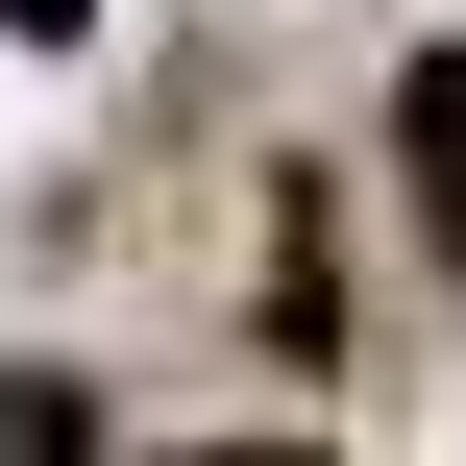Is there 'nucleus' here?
<instances>
[{
	"mask_svg": "<svg viewBox=\"0 0 466 466\" xmlns=\"http://www.w3.org/2000/svg\"><path fill=\"white\" fill-rule=\"evenodd\" d=\"M98 442V393H49V369H0V466H74Z\"/></svg>",
	"mask_w": 466,
	"mask_h": 466,
	"instance_id": "f03ea898",
	"label": "nucleus"
},
{
	"mask_svg": "<svg viewBox=\"0 0 466 466\" xmlns=\"http://www.w3.org/2000/svg\"><path fill=\"white\" fill-rule=\"evenodd\" d=\"M393 172H418V246H442V295H466V49L393 74Z\"/></svg>",
	"mask_w": 466,
	"mask_h": 466,
	"instance_id": "f257e3e1",
	"label": "nucleus"
}]
</instances>
